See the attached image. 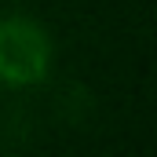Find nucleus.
Segmentation results:
<instances>
[{"label": "nucleus", "instance_id": "obj_1", "mask_svg": "<svg viewBox=\"0 0 157 157\" xmlns=\"http://www.w3.org/2000/svg\"><path fill=\"white\" fill-rule=\"evenodd\" d=\"M51 33L29 15H0V84L33 88L51 73Z\"/></svg>", "mask_w": 157, "mask_h": 157}]
</instances>
